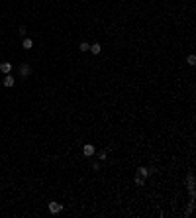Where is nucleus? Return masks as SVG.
Instances as JSON below:
<instances>
[{"label": "nucleus", "instance_id": "obj_8", "mask_svg": "<svg viewBox=\"0 0 196 218\" xmlns=\"http://www.w3.org/2000/svg\"><path fill=\"white\" fill-rule=\"evenodd\" d=\"M143 183H145V177L143 175H139V173H137V175H136V185H143Z\"/></svg>", "mask_w": 196, "mask_h": 218}, {"label": "nucleus", "instance_id": "obj_9", "mask_svg": "<svg viewBox=\"0 0 196 218\" xmlns=\"http://www.w3.org/2000/svg\"><path fill=\"white\" fill-rule=\"evenodd\" d=\"M137 173L143 175V177H147V175H149V169H147V167H137Z\"/></svg>", "mask_w": 196, "mask_h": 218}, {"label": "nucleus", "instance_id": "obj_2", "mask_svg": "<svg viewBox=\"0 0 196 218\" xmlns=\"http://www.w3.org/2000/svg\"><path fill=\"white\" fill-rule=\"evenodd\" d=\"M61 210H63V206L59 202H49V212L51 214H59Z\"/></svg>", "mask_w": 196, "mask_h": 218}, {"label": "nucleus", "instance_id": "obj_1", "mask_svg": "<svg viewBox=\"0 0 196 218\" xmlns=\"http://www.w3.org/2000/svg\"><path fill=\"white\" fill-rule=\"evenodd\" d=\"M83 153H84L86 157H92L94 153H96V149H94V146H92V143H86V146L83 147Z\"/></svg>", "mask_w": 196, "mask_h": 218}, {"label": "nucleus", "instance_id": "obj_12", "mask_svg": "<svg viewBox=\"0 0 196 218\" xmlns=\"http://www.w3.org/2000/svg\"><path fill=\"white\" fill-rule=\"evenodd\" d=\"M98 159H106V151H104V149H102V151H98Z\"/></svg>", "mask_w": 196, "mask_h": 218}, {"label": "nucleus", "instance_id": "obj_4", "mask_svg": "<svg viewBox=\"0 0 196 218\" xmlns=\"http://www.w3.org/2000/svg\"><path fill=\"white\" fill-rule=\"evenodd\" d=\"M0 71H2V73H6V75H8V73L12 71V63H8V61L0 63Z\"/></svg>", "mask_w": 196, "mask_h": 218}, {"label": "nucleus", "instance_id": "obj_7", "mask_svg": "<svg viewBox=\"0 0 196 218\" xmlns=\"http://www.w3.org/2000/svg\"><path fill=\"white\" fill-rule=\"evenodd\" d=\"M22 45H24V49H32V45H33V41L29 38H24V41H22Z\"/></svg>", "mask_w": 196, "mask_h": 218}, {"label": "nucleus", "instance_id": "obj_3", "mask_svg": "<svg viewBox=\"0 0 196 218\" xmlns=\"http://www.w3.org/2000/svg\"><path fill=\"white\" fill-rule=\"evenodd\" d=\"M29 73H32V67H29L28 63H22V65H20V75H24V77H28Z\"/></svg>", "mask_w": 196, "mask_h": 218}, {"label": "nucleus", "instance_id": "obj_10", "mask_svg": "<svg viewBox=\"0 0 196 218\" xmlns=\"http://www.w3.org/2000/svg\"><path fill=\"white\" fill-rule=\"evenodd\" d=\"M79 49H80V51H88V49H90V43H88V41H83V43L79 45Z\"/></svg>", "mask_w": 196, "mask_h": 218}, {"label": "nucleus", "instance_id": "obj_5", "mask_svg": "<svg viewBox=\"0 0 196 218\" xmlns=\"http://www.w3.org/2000/svg\"><path fill=\"white\" fill-rule=\"evenodd\" d=\"M14 79H12V75H6L4 77V86H8V89H10V86H14Z\"/></svg>", "mask_w": 196, "mask_h": 218}, {"label": "nucleus", "instance_id": "obj_11", "mask_svg": "<svg viewBox=\"0 0 196 218\" xmlns=\"http://www.w3.org/2000/svg\"><path fill=\"white\" fill-rule=\"evenodd\" d=\"M186 61H188V65H196V57H194V55H188Z\"/></svg>", "mask_w": 196, "mask_h": 218}, {"label": "nucleus", "instance_id": "obj_6", "mask_svg": "<svg viewBox=\"0 0 196 218\" xmlns=\"http://www.w3.org/2000/svg\"><path fill=\"white\" fill-rule=\"evenodd\" d=\"M100 49H102V47H100V43H92L88 51H90V53H94V55H98V53H100Z\"/></svg>", "mask_w": 196, "mask_h": 218}]
</instances>
